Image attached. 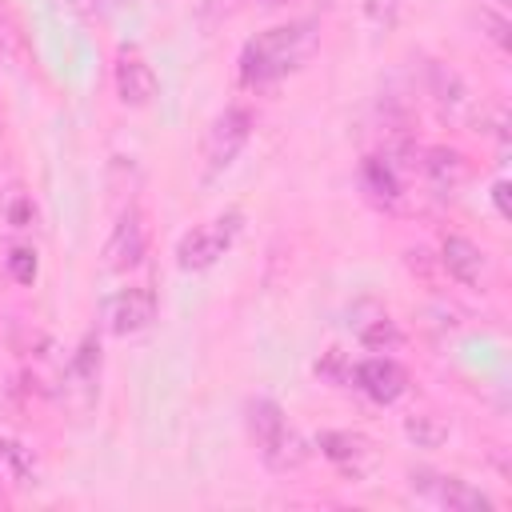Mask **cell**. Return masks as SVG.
I'll list each match as a JSON object with an SVG mask.
<instances>
[{
    "mask_svg": "<svg viewBox=\"0 0 512 512\" xmlns=\"http://www.w3.org/2000/svg\"><path fill=\"white\" fill-rule=\"evenodd\" d=\"M316 44H320V24L312 16L264 28L240 48V80L248 88L276 84V80L292 76L296 68H304V60L316 52Z\"/></svg>",
    "mask_w": 512,
    "mask_h": 512,
    "instance_id": "6da1fadb",
    "label": "cell"
},
{
    "mask_svg": "<svg viewBox=\"0 0 512 512\" xmlns=\"http://www.w3.org/2000/svg\"><path fill=\"white\" fill-rule=\"evenodd\" d=\"M244 420H248V432L260 448V460L272 468V472H292L308 460V440L284 420L280 404L276 400H248L244 408Z\"/></svg>",
    "mask_w": 512,
    "mask_h": 512,
    "instance_id": "7a4b0ae2",
    "label": "cell"
},
{
    "mask_svg": "<svg viewBox=\"0 0 512 512\" xmlns=\"http://www.w3.org/2000/svg\"><path fill=\"white\" fill-rule=\"evenodd\" d=\"M240 220H244L240 208H228V212L212 216L208 224H196L192 232H184L180 244H176V268L180 272H204V268H212L232 248V240L240 236Z\"/></svg>",
    "mask_w": 512,
    "mask_h": 512,
    "instance_id": "3957f363",
    "label": "cell"
},
{
    "mask_svg": "<svg viewBox=\"0 0 512 512\" xmlns=\"http://www.w3.org/2000/svg\"><path fill=\"white\" fill-rule=\"evenodd\" d=\"M252 128H256V116H252L244 104L224 108V112L208 124V132H204V176L224 172V168L240 156V148L248 144Z\"/></svg>",
    "mask_w": 512,
    "mask_h": 512,
    "instance_id": "277c9868",
    "label": "cell"
},
{
    "mask_svg": "<svg viewBox=\"0 0 512 512\" xmlns=\"http://www.w3.org/2000/svg\"><path fill=\"white\" fill-rule=\"evenodd\" d=\"M412 492L436 500L448 512H492V496H484L480 488H472L460 476H444V472H428V468H412L408 472Z\"/></svg>",
    "mask_w": 512,
    "mask_h": 512,
    "instance_id": "5b68a950",
    "label": "cell"
},
{
    "mask_svg": "<svg viewBox=\"0 0 512 512\" xmlns=\"http://www.w3.org/2000/svg\"><path fill=\"white\" fill-rule=\"evenodd\" d=\"M96 392H100V344H96V336H84V344L76 348V356L64 368L60 396L72 412L84 416L96 404Z\"/></svg>",
    "mask_w": 512,
    "mask_h": 512,
    "instance_id": "8992f818",
    "label": "cell"
},
{
    "mask_svg": "<svg viewBox=\"0 0 512 512\" xmlns=\"http://www.w3.org/2000/svg\"><path fill=\"white\" fill-rule=\"evenodd\" d=\"M144 248H148V224L136 208H128L104 240V268L108 272H128L144 260Z\"/></svg>",
    "mask_w": 512,
    "mask_h": 512,
    "instance_id": "52a82bcc",
    "label": "cell"
},
{
    "mask_svg": "<svg viewBox=\"0 0 512 512\" xmlns=\"http://www.w3.org/2000/svg\"><path fill=\"white\" fill-rule=\"evenodd\" d=\"M352 388H360L376 404H396L408 388V372L392 356H368L352 364Z\"/></svg>",
    "mask_w": 512,
    "mask_h": 512,
    "instance_id": "ba28073f",
    "label": "cell"
},
{
    "mask_svg": "<svg viewBox=\"0 0 512 512\" xmlns=\"http://www.w3.org/2000/svg\"><path fill=\"white\" fill-rule=\"evenodd\" d=\"M436 260H440V268H444L452 280H460V284H468V288H480V284L488 280V272H492L488 252H484L476 240H468V236H444Z\"/></svg>",
    "mask_w": 512,
    "mask_h": 512,
    "instance_id": "9c48e42d",
    "label": "cell"
},
{
    "mask_svg": "<svg viewBox=\"0 0 512 512\" xmlns=\"http://www.w3.org/2000/svg\"><path fill=\"white\" fill-rule=\"evenodd\" d=\"M104 320L116 336H136L156 320V292L152 288H120L104 304Z\"/></svg>",
    "mask_w": 512,
    "mask_h": 512,
    "instance_id": "30bf717a",
    "label": "cell"
},
{
    "mask_svg": "<svg viewBox=\"0 0 512 512\" xmlns=\"http://www.w3.org/2000/svg\"><path fill=\"white\" fill-rule=\"evenodd\" d=\"M112 84H116V96H120L124 108H148L156 100V92H160V80H156L152 64L140 52H120Z\"/></svg>",
    "mask_w": 512,
    "mask_h": 512,
    "instance_id": "8fae6325",
    "label": "cell"
},
{
    "mask_svg": "<svg viewBox=\"0 0 512 512\" xmlns=\"http://www.w3.org/2000/svg\"><path fill=\"white\" fill-rule=\"evenodd\" d=\"M316 448L324 460H332L336 468L352 472V476H364V468L372 464V444L360 436V432H344V428H328L316 436Z\"/></svg>",
    "mask_w": 512,
    "mask_h": 512,
    "instance_id": "7c38bea8",
    "label": "cell"
},
{
    "mask_svg": "<svg viewBox=\"0 0 512 512\" xmlns=\"http://www.w3.org/2000/svg\"><path fill=\"white\" fill-rule=\"evenodd\" d=\"M420 168H424V176H428V184L436 188V192H456L464 180H468V160H464V152H456V148H428L424 152V160H420Z\"/></svg>",
    "mask_w": 512,
    "mask_h": 512,
    "instance_id": "4fadbf2b",
    "label": "cell"
},
{
    "mask_svg": "<svg viewBox=\"0 0 512 512\" xmlns=\"http://www.w3.org/2000/svg\"><path fill=\"white\" fill-rule=\"evenodd\" d=\"M432 96L440 104V116H448V120H468L472 116V96H468L464 80L452 68H432Z\"/></svg>",
    "mask_w": 512,
    "mask_h": 512,
    "instance_id": "5bb4252c",
    "label": "cell"
},
{
    "mask_svg": "<svg viewBox=\"0 0 512 512\" xmlns=\"http://www.w3.org/2000/svg\"><path fill=\"white\" fill-rule=\"evenodd\" d=\"M356 340L364 344V348H372V352H392V348H400V328H396V320L384 312V308H372V316L368 320H356Z\"/></svg>",
    "mask_w": 512,
    "mask_h": 512,
    "instance_id": "9a60e30c",
    "label": "cell"
},
{
    "mask_svg": "<svg viewBox=\"0 0 512 512\" xmlns=\"http://www.w3.org/2000/svg\"><path fill=\"white\" fill-rule=\"evenodd\" d=\"M404 436L416 444V448H440L448 440V424L436 416V412H412L404 420Z\"/></svg>",
    "mask_w": 512,
    "mask_h": 512,
    "instance_id": "2e32d148",
    "label": "cell"
},
{
    "mask_svg": "<svg viewBox=\"0 0 512 512\" xmlns=\"http://www.w3.org/2000/svg\"><path fill=\"white\" fill-rule=\"evenodd\" d=\"M416 0H364V16L376 24V28H396L408 12H412Z\"/></svg>",
    "mask_w": 512,
    "mask_h": 512,
    "instance_id": "e0dca14e",
    "label": "cell"
},
{
    "mask_svg": "<svg viewBox=\"0 0 512 512\" xmlns=\"http://www.w3.org/2000/svg\"><path fill=\"white\" fill-rule=\"evenodd\" d=\"M8 276L16 284H32L36 280V252L28 244H12L8 248Z\"/></svg>",
    "mask_w": 512,
    "mask_h": 512,
    "instance_id": "ac0fdd59",
    "label": "cell"
},
{
    "mask_svg": "<svg viewBox=\"0 0 512 512\" xmlns=\"http://www.w3.org/2000/svg\"><path fill=\"white\" fill-rule=\"evenodd\" d=\"M316 372H320V376H328V380H352V364H344V356H340L336 348L316 364Z\"/></svg>",
    "mask_w": 512,
    "mask_h": 512,
    "instance_id": "d6986e66",
    "label": "cell"
},
{
    "mask_svg": "<svg viewBox=\"0 0 512 512\" xmlns=\"http://www.w3.org/2000/svg\"><path fill=\"white\" fill-rule=\"evenodd\" d=\"M480 24L488 28V40H492V44L508 48V20H504L500 12H480Z\"/></svg>",
    "mask_w": 512,
    "mask_h": 512,
    "instance_id": "ffe728a7",
    "label": "cell"
},
{
    "mask_svg": "<svg viewBox=\"0 0 512 512\" xmlns=\"http://www.w3.org/2000/svg\"><path fill=\"white\" fill-rule=\"evenodd\" d=\"M492 200H496L500 216H508V212H512V208H508V180H496V188H492Z\"/></svg>",
    "mask_w": 512,
    "mask_h": 512,
    "instance_id": "44dd1931",
    "label": "cell"
},
{
    "mask_svg": "<svg viewBox=\"0 0 512 512\" xmlns=\"http://www.w3.org/2000/svg\"><path fill=\"white\" fill-rule=\"evenodd\" d=\"M252 4H264V8H276V4H284V0H252Z\"/></svg>",
    "mask_w": 512,
    "mask_h": 512,
    "instance_id": "7402d4cb",
    "label": "cell"
},
{
    "mask_svg": "<svg viewBox=\"0 0 512 512\" xmlns=\"http://www.w3.org/2000/svg\"><path fill=\"white\" fill-rule=\"evenodd\" d=\"M492 4H496V8H508V0H492Z\"/></svg>",
    "mask_w": 512,
    "mask_h": 512,
    "instance_id": "603a6c76",
    "label": "cell"
}]
</instances>
